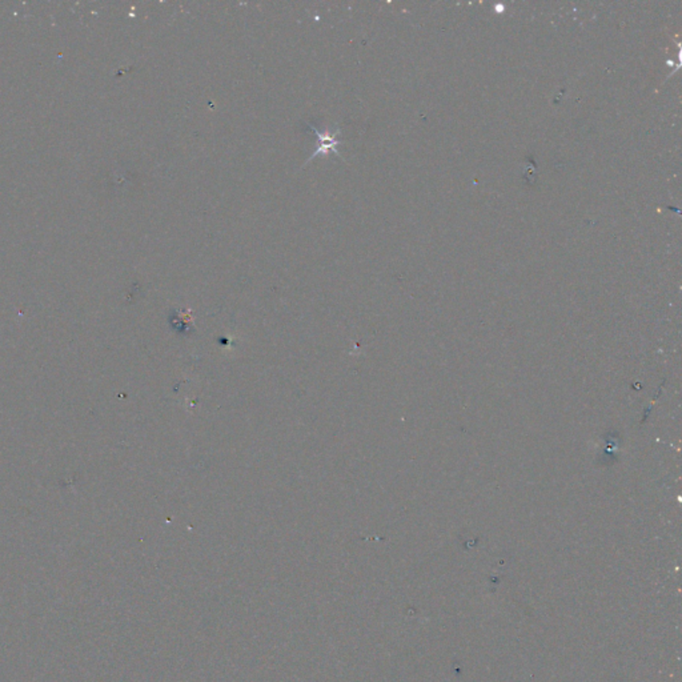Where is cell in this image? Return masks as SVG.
I'll return each mask as SVG.
<instances>
[{
	"instance_id": "obj_1",
	"label": "cell",
	"mask_w": 682,
	"mask_h": 682,
	"mask_svg": "<svg viewBox=\"0 0 682 682\" xmlns=\"http://www.w3.org/2000/svg\"><path fill=\"white\" fill-rule=\"evenodd\" d=\"M308 127H309V130H311V131H312V132H313V134L319 138V141H320V144H319L318 149H315V151H313L312 156L308 159V163L313 161V158H315V156H319L321 154H322V155H327L329 151H332V152L338 154L336 147H338V145H340L341 143H342V141L338 139V135L340 134V130H336V131H333V132H328V131H325V132H320V131H319L315 125H312V124H308Z\"/></svg>"
}]
</instances>
